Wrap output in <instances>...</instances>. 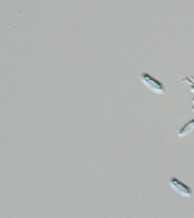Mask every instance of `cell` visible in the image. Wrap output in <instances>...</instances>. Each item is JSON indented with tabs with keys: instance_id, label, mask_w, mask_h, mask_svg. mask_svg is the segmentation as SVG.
Returning a JSON list of instances; mask_svg holds the SVG:
<instances>
[{
	"instance_id": "603a6c76",
	"label": "cell",
	"mask_w": 194,
	"mask_h": 218,
	"mask_svg": "<svg viewBox=\"0 0 194 218\" xmlns=\"http://www.w3.org/2000/svg\"><path fill=\"white\" fill-rule=\"evenodd\" d=\"M103 169L101 167H97L96 169V170H95L96 173H103Z\"/></svg>"
},
{
	"instance_id": "d4e9b609",
	"label": "cell",
	"mask_w": 194,
	"mask_h": 218,
	"mask_svg": "<svg viewBox=\"0 0 194 218\" xmlns=\"http://www.w3.org/2000/svg\"><path fill=\"white\" fill-rule=\"evenodd\" d=\"M190 90H191V91L192 92V93H194V84H193V85L192 86V87H191Z\"/></svg>"
},
{
	"instance_id": "52a82bcc",
	"label": "cell",
	"mask_w": 194,
	"mask_h": 218,
	"mask_svg": "<svg viewBox=\"0 0 194 218\" xmlns=\"http://www.w3.org/2000/svg\"><path fill=\"white\" fill-rule=\"evenodd\" d=\"M64 180L61 179H58L56 180L55 182V187L57 189H63V187L64 185Z\"/></svg>"
},
{
	"instance_id": "9a60e30c",
	"label": "cell",
	"mask_w": 194,
	"mask_h": 218,
	"mask_svg": "<svg viewBox=\"0 0 194 218\" xmlns=\"http://www.w3.org/2000/svg\"><path fill=\"white\" fill-rule=\"evenodd\" d=\"M32 188L34 190H39L40 189V183L37 180L33 181L32 182Z\"/></svg>"
},
{
	"instance_id": "5b68a950",
	"label": "cell",
	"mask_w": 194,
	"mask_h": 218,
	"mask_svg": "<svg viewBox=\"0 0 194 218\" xmlns=\"http://www.w3.org/2000/svg\"><path fill=\"white\" fill-rule=\"evenodd\" d=\"M72 142L76 143H85L87 142V138L85 136L76 135L72 137Z\"/></svg>"
},
{
	"instance_id": "7a4b0ae2",
	"label": "cell",
	"mask_w": 194,
	"mask_h": 218,
	"mask_svg": "<svg viewBox=\"0 0 194 218\" xmlns=\"http://www.w3.org/2000/svg\"><path fill=\"white\" fill-rule=\"evenodd\" d=\"M168 183L171 189L178 195L186 198H190L192 196L193 193L191 189L177 178L175 177L170 178Z\"/></svg>"
},
{
	"instance_id": "ac0fdd59",
	"label": "cell",
	"mask_w": 194,
	"mask_h": 218,
	"mask_svg": "<svg viewBox=\"0 0 194 218\" xmlns=\"http://www.w3.org/2000/svg\"><path fill=\"white\" fill-rule=\"evenodd\" d=\"M8 165V160L7 158H2L1 159V166L2 168H6Z\"/></svg>"
},
{
	"instance_id": "44dd1931",
	"label": "cell",
	"mask_w": 194,
	"mask_h": 218,
	"mask_svg": "<svg viewBox=\"0 0 194 218\" xmlns=\"http://www.w3.org/2000/svg\"><path fill=\"white\" fill-rule=\"evenodd\" d=\"M64 148L63 144L61 143H57V150H62Z\"/></svg>"
},
{
	"instance_id": "2e32d148",
	"label": "cell",
	"mask_w": 194,
	"mask_h": 218,
	"mask_svg": "<svg viewBox=\"0 0 194 218\" xmlns=\"http://www.w3.org/2000/svg\"><path fill=\"white\" fill-rule=\"evenodd\" d=\"M47 195L48 197L50 198H54L57 196V191L55 190H48Z\"/></svg>"
},
{
	"instance_id": "ffe728a7",
	"label": "cell",
	"mask_w": 194,
	"mask_h": 218,
	"mask_svg": "<svg viewBox=\"0 0 194 218\" xmlns=\"http://www.w3.org/2000/svg\"><path fill=\"white\" fill-rule=\"evenodd\" d=\"M87 164L89 166H93L95 164V160L93 158H89L87 160Z\"/></svg>"
},
{
	"instance_id": "ba28073f",
	"label": "cell",
	"mask_w": 194,
	"mask_h": 218,
	"mask_svg": "<svg viewBox=\"0 0 194 218\" xmlns=\"http://www.w3.org/2000/svg\"><path fill=\"white\" fill-rule=\"evenodd\" d=\"M15 149L18 151H23L25 149V144L24 143L18 142L15 144Z\"/></svg>"
},
{
	"instance_id": "cb8c5ba5",
	"label": "cell",
	"mask_w": 194,
	"mask_h": 218,
	"mask_svg": "<svg viewBox=\"0 0 194 218\" xmlns=\"http://www.w3.org/2000/svg\"><path fill=\"white\" fill-rule=\"evenodd\" d=\"M109 191H108V190H104L103 192V195L105 196V197H107V196L109 195Z\"/></svg>"
},
{
	"instance_id": "8992f818",
	"label": "cell",
	"mask_w": 194,
	"mask_h": 218,
	"mask_svg": "<svg viewBox=\"0 0 194 218\" xmlns=\"http://www.w3.org/2000/svg\"><path fill=\"white\" fill-rule=\"evenodd\" d=\"M39 148L42 150H51V143H41L39 144Z\"/></svg>"
},
{
	"instance_id": "484cf974",
	"label": "cell",
	"mask_w": 194,
	"mask_h": 218,
	"mask_svg": "<svg viewBox=\"0 0 194 218\" xmlns=\"http://www.w3.org/2000/svg\"><path fill=\"white\" fill-rule=\"evenodd\" d=\"M192 111L193 113H194V106H193L192 107Z\"/></svg>"
},
{
	"instance_id": "30bf717a",
	"label": "cell",
	"mask_w": 194,
	"mask_h": 218,
	"mask_svg": "<svg viewBox=\"0 0 194 218\" xmlns=\"http://www.w3.org/2000/svg\"><path fill=\"white\" fill-rule=\"evenodd\" d=\"M50 164V161L48 158H42L39 160V164L42 167H45V166H48Z\"/></svg>"
},
{
	"instance_id": "d6986e66",
	"label": "cell",
	"mask_w": 194,
	"mask_h": 218,
	"mask_svg": "<svg viewBox=\"0 0 194 218\" xmlns=\"http://www.w3.org/2000/svg\"><path fill=\"white\" fill-rule=\"evenodd\" d=\"M15 188L18 190H22L24 188V185L22 182H17Z\"/></svg>"
},
{
	"instance_id": "3957f363",
	"label": "cell",
	"mask_w": 194,
	"mask_h": 218,
	"mask_svg": "<svg viewBox=\"0 0 194 218\" xmlns=\"http://www.w3.org/2000/svg\"><path fill=\"white\" fill-rule=\"evenodd\" d=\"M194 131V119H191L184 124L178 132V135L180 138L185 137Z\"/></svg>"
},
{
	"instance_id": "7402d4cb",
	"label": "cell",
	"mask_w": 194,
	"mask_h": 218,
	"mask_svg": "<svg viewBox=\"0 0 194 218\" xmlns=\"http://www.w3.org/2000/svg\"><path fill=\"white\" fill-rule=\"evenodd\" d=\"M63 172V169L62 167H58L56 168V173L57 174H61Z\"/></svg>"
},
{
	"instance_id": "8fae6325",
	"label": "cell",
	"mask_w": 194,
	"mask_h": 218,
	"mask_svg": "<svg viewBox=\"0 0 194 218\" xmlns=\"http://www.w3.org/2000/svg\"><path fill=\"white\" fill-rule=\"evenodd\" d=\"M78 189L80 190H87L88 188V184L86 182H80L78 183Z\"/></svg>"
},
{
	"instance_id": "6da1fadb",
	"label": "cell",
	"mask_w": 194,
	"mask_h": 218,
	"mask_svg": "<svg viewBox=\"0 0 194 218\" xmlns=\"http://www.w3.org/2000/svg\"><path fill=\"white\" fill-rule=\"evenodd\" d=\"M140 79L142 84L150 91L158 94H164L165 93V88L161 82L146 72L142 73Z\"/></svg>"
},
{
	"instance_id": "9c48e42d",
	"label": "cell",
	"mask_w": 194,
	"mask_h": 218,
	"mask_svg": "<svg viewBox=\"0 0 194 218\" xmlns=\"http://www.w3.org/2000/svg\"><path fill=\"white\" fill-rule=\"evenodd\" d=\"M54 164L57 167H63L64 166V158H58L55 160Z\"/></svg>"
},
{
	"instance_id": "5bb4252c",
	"label": "cell",
	"mask_w": 194,
	"mask_h": 218,
	"mask_svg": "<svg viewBox=\"0 0 194 218\" xmlns=\"http://www.w3.org/2000/svg\"><path fill=\"white\" fill-rule=\"evenodd\" d=\"M103 173H96V175H95V181H96V182H101L103 181Z\"/></svg>"
},
{
	"instance_id": "277c9868",
	"label": "cell",
	"mask_w": 194,
	"mask_h": 218,
	"mask_svg": "<svg viewBox=\"0 0 194 218\" xmlns=\"http://www.w3.org/2000/svg\"><path fill=\"white\" fill-rule=\"evenodd\" d=\"M32 140V136L30 135H24V136H17L16 137V143L18 142H22V143H26L30 142Z\"/></svg>"
},
{
	"instance_id": "4fadbf2b",
	"label": "cell",
	"mask_w": 194,
	"mask_h": 218,
	"mask_svg": "<svg viewBox=\"0 0 194 218\" xmlns=\"http://www.w3.org/2000/svg\"><path fill=\"white\" fill-rule=\"evenodd\" d=\"M78 155L79 156V157L82 158H87L88 157V152L87 150H80V151H79V153H78Z\"/></svg>"
},
{
	"instance_id": "e0dca14e",
	"label": "cell",
	"mask_w": 194,
	"mask_h": 218,
	"mask_svg": "<svg viewBox=\"0 0 194 218\" xmlns=\"http://www.w3.org/2000/svg\"><path fill=\"white\" fill-rule=\"evenodd\" d=\"M48 178L47 174H41L39 176V181L41 182H46L47 181Z\"/></svg>"
},
{
	"instance_id": "4316f807",
	"label": "cell",
	"mask_w": 194,
	"mask_h": 218,
	"mask_svg": "<svg viewBox=\"0 0 194 218\" xmlns=\"http://www.w3.org/2000/svg\"><path fill=\"white\" fill-rule=\"evenodd\" d=\"M192 102L194 104V97L192 98Z\"/></svg>"
},
{
	"instance_id": "7c38bea8",
	"label": "cell",
	"mask_w": 194,
	"mask_h": 218,
	"mask_svg": "<svg viewBox=\"0 0 194 218\" xmlns=\"http://www.w3.org/2000/svg\"><path fill=\"white\" fill-rule=\"evenodd\" d=\"M73 188L72 183L70 182H65L63 187V190H67V191H70V190H71Z\"/></svg>"
}]
</instances>
